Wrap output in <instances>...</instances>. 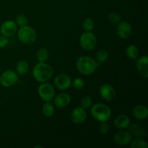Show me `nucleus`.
Wrapping results in <instances>:
<instances>
[{
    "instance_id": "f257e3e1",
    "label": "nucleus",
    "mask_w": 148,
    "mask_h": 148,
    "mask_svg": "<svg viewBox=\"0 0 148 148\" xmlns=\"http://www.w3.org/2000/svg\"><path fill=\"white\" fill-rule=\"evenodd\" d=\"M33 78L38 82H46L52 77L53 69L49 64L45 62H38L34 66L32 72Z\"/></svg>"
},
{
    "instance_id": "f03ea898",
    "label": "nucleus",
    "mask_w": 148,
    "mask_h": 148,
    "mask_svg": "<svg viewBox=\"0 0 148 148\" xmlns=\"http://www.w3.org/2000/svg\"><path fill=\"white\" fill-rule=\"evenodd\" d=\"M76 67L79 73L88 76L94 73L98 67V64L92 58L82 56L77 59Z\"/></svg>"
},
{
    "instance_id": "7ed1b4c3",
    "label": "nucleus",
    "mask_w": 148,
    "mask_h": 148,
    "mask_svg": "<svg viewBox=\"0 0 148 148\" xmlns=\"http://www.w3.org/2000/svg\"><path fill=\"white\" fill-rule=\"evenodd\" d=\"M91 115L100 122L108 121L111 117V110L104 103H96L91 108Z\"/></svg>"
},
{
    "instance_id": "20e7f679",
    "label": "nucleus",
    "mask_w": 148,
    "mask_h": 148,
    "mask_svg": "<svg viewBox=\"0 0 148 148\" xmlns=\"http://www.w3.org/2000/svg\"><path fill=\"white\" fill-rule=\"evenodd\" d=\"M17 36L19 40L25 44H31L37 38V34L34 29L27 25L20 27L17 32Z\"/></svg>"
},
{
    "instance_id": "39448f33",
    "label": "nucleus",
    "mask_w": 148,
    "mask_h": 148,
    "mask_svg": "<svg viewBox=\"0 0 148 148\" xmlns=\"http://www.w3.org/2000/svg\"><path fill=\"white\" fill-rule=\"evenodd\" d=\"M79 43L84 50L88 51L93 50L97 46L96 36L91 31H85L81 35Z\"/></svg>"
},
{
    "instance_id": "423d86ee",
    "label": "nucleus",
    "mask_w": 148,
    "mask_h": 148,
    "mask_svg": "<svg viewBox=\"0 0 148 148\" xmlns=\"http://www.w3.org/2000/svg\"><path fill=\"white\" fill-rule=\"evenodd\" d=\"M38 92L43 101L50 102L55 96V90L53 85L48 82H42L38 88Z\"/></svg>"
},
{
    "instance_id": "0eeeda50",
    "label": "nucleus",
    "mask_w": 148,
    "mask_h": 148,
    "mask_svg": "<svg viewBox=\"0 0 148 148\" xmlns=\"http://www.w3.org/2000/svg\"><path fill=\"white\" fill-rule=\"evenodd\" d=\"M19 77L17 72L12 69H7L0 75V85L4 88H9L15 85Z\"/></svg>"
},
{
    "instance_id": "6e6552de",
    "label": "nucleus",
    "mask_w": 148,
    "mask_h": 148,
    "mask_svg": "<svg viewBox=\"0 0 148 148\" xmlns=\"http://www.w3.org/2000/svg\"><path fill=\"white\" fill-rule=\"evenodd\" d=\"M54 85L59 90H66L72 85V79L70 77L66 74L58 75L54 79Z\"/></svg>"
},
{
    "instance_id": "1a4fd4ad",
    "label": "nucleus",
    "mask_w": 148,
    "mask_h": 148,
    "mask_svg": "<svg viewBox=\"0 0 148 148\" xmlns=\"http://www.w3.org/2000/svg\"><path fill=\"white\" fill-rule=\"evenodd\" d=\"M17 30V25L13 20H7L0 26V32L6 37L14 36Z\"/></svg>"
},
{
    "instance_id": "9d476101",
    "label": "nucleus",
    "mask_w": 148,
    "mask_h": 148,
    "mask_svg": "<svg viewBox=\"0 0 148 148\" xmlns=\"http://www.w3.org/2000/svg\"><path fill=\"white\" fill-rule=\"evenodd\" d=\"M99 92L101 98L106 101H113L116 95L114 88L109 84H103L102 86H101Z\"/></svg>"
},
{
    "instance_id": "9b49d317",
    "label": "nucleus",
    "mask_w": 148,
    "mask_h": 148,
    "mask_svg": "<svg viewBox=\"0 0 148 148\" xmlns=\"http://www.w3.org/2000/svg\"><path fill=\"white\" fill-rule=\"evenodd\" d=\"M114 140L118 145H127L132 141V135L130 134V132L120 131L114 135Z\"/></svg>"
},
{
    "instance_id": "f8f14e48",
    "label": "nucleus",
    "mask_w": 148,
    "mask_h": 148,
    "mask_svg": "<svg viewBox=\"0 0 148 148\" xmlns=\"http://www.w3.org/2000/svg\"><path fill=\"white\" fill-rule=\"evenodd\" d=\"M116 33L121 38L127 39L132 33V27L127 22H120L117 26Z\"/></svg>"
},
{
    "instance_id": "ddd939ff",
    "label": "nucleus",
    "mask_w": 148,
    "mask_h": 148,
    "mask_svg": "<svg viewBox=\"0 0 148 148\" xmlns=\"http://www.w3.org/2000/svg\"><path fill=\"white\" fill-rule=\"evenodd\" d=\"M87 118V113L85 109L82 107H76L74 108L71 114V119L76 124H80L85 122Z\"/></svg>"
},
{
    "instance_id": "4468645a",
    "label": "nucleus",
    "mask_w": 148,
    "mask_h": 148,
    "mask_svg": "<svg viewBox=\"0 0 148 148\" xmlns=\"http://www.w3.org/2000/svg\"><path fill=\"white\" fill-rule=\"evenodd\" d=\"M136 66L139 73L143 77H148V57L147 56H143L137 58L136 62Z\"/></svg>"
},
{
    "instance_id": "2eb2a0df",
    "label": "nucleus",
    "mask_w": 148,
    "mask_h": 148,
    "mask_svg": "<svg viewBox=\"0 0 148 148\" xmlns=\"http://www.w3.org/2000/svg\"><path fill=\"white\" fill-rule=\"evenodd\" d=\"M71 96L66 92H62L58 94L53 98L54 105L59 108H64L67 106L71 102Z\"/></svg>"
},
{
    "instance_id": "dca6fc26",
    "label": "nucleus",
    "mask_w": 148,
    "mask_h": 148,
    "mask_svg": "<svg viewBox=\"0 0 148 148\" xmlns=\"http://www.w3.org/2000/svg\"><path fill=\"white\" fill-rule=\"evenodd\" d=\"M133 116L138 120H145L148 116V108L145 105H137L133 108Z\"/></svg>"
},
{
    "instance_id": "f3484780",
    "label": "nucleus",
    "mask_w": 148,
    "mask_h": 148,
    "mask_svg": "<svg viewBox=\"0 0 148 148\" xmlns=\"http://www.w3.org/2000/svg\"><path fill=\"white\" fill-rule=\"evenodd\" d=\"M131 121L128 116L121 114V115L118 116L116 118L114 119V124L116 128L119 129V130H124V129L128 128L130 126Z\"/></svg>"
},
{
    "instance_id": "a211bd4d",
    "label": "nucleus",
    "mask_w": 148,
    "mask_h": 148,
    "mask_svg": "<svg viewBox=\"0 0 148 148\" xmlns=\"http://www.w3.org/2000/svg\"><path fill=\"white\" fill-rule=\"evenodd\" d=\"M129 132L130 134L136 137H140V138H145L146 136V131L144 128L140 127L137 124H130L128 127Z\"/></svg>"
},
{
    "instance_id": "6ab92c4d",
    "label": "nucleus",
    "mask_w": 148,
    "mask_h": 148,
    "mask_svg": "<svg viewBox=\"0 0 148 148\" xmlns=\"http://www.w3.org/2000/svg\"><path fill=\"white\" fill-rule=\"evenodd\" d=\"M29 70V65L25 60H20L16 65V72L19 75H25Z\"/></svg>"
},
{
    "instance_id": "aec40b11",
    "label": "nucleus",
    "mask_w": 148,
    "mask_h": 148,
    "mask_svg": "<svg viewBox=\"0 0 148 148\" xmlns=\"http://www.w3.org/2000/svg\"><path fill=\"white\" fill-rule=\"evenodd\" d=\"M126 53L130 59L135 60L138 58L140 51H139L138 48L135 45H130L126 49Z\"/></svg>"
},
{
    "instance_id": "412c9836",
    "label": "nucleus",
    "mask_w": 148,
    "mask_h": 148,
    "mask_svg": "<svg viewBox=\"0 0 148 148\" xmlns=\"http://www.w3.org/2000/svg\"><path fill=\"white\" fill-rule=\"evenodd\" d=\"M49 56V52L46 48L42 47L38 50L36 57L39 62H45L48 60Z\"/></svg>"
},
{
    "instance_id": "4be33fe9",
    "label": "nucleus",
    "mask_w": 148,
    "mask_h": 148,
    "mask_svg": "<svg viewBox=\"0 0 148 148\" xmlns=\"http://www.w3.org/2000/svg\"><path fill=\"white\" fill-rule=\"evenodd\" d=\"M42 112L46 117H51L54 114L55 108L53 104L51 103L50 102H46L43 104Z\"/></svg>"
},
{
    "instance_id": "5701e85b",
    "label": "nucleus",
    "mask_w": 148,
    "mask_h": 148,
    "mask_svg": "<svg viewBox=\"0 0 148 148\" xmlns=\"http://www.w3.org/2000/svg\"><path fill=\"white\" fill-rule=\"evenodd\" d=\"M109 57V53L105 49H101L95 54V59L98 63H103L106 62Z\"/></svg>"
},
{
    "instance_id": "b1692460",
    "label": "nucleus",
    "mask_w": 148,
    "mask_h": 148,
    "mask_svg": "<svg viewBox=\"0 0 148 148\" xmlns=\"http://www.w3.org/2000/svg\"><path fill=\"white\" fill-rule=\"evenodd\" d=\"M132 148H147L148 145L144 138L136 137L133 141L131 142Z\"/></svg>"
},
{
    "instance_id": "393cba45",
    "label": "nucleus",
    "mask_w": 148,
    "mask_h": 148,
    "mask_svg": "<svg viewBox=\"0 0 148 148\" xmlns=\"http://www.w3.org/2000/svg\"><path fill=\"white\" fill-rule=\"evenodd\" d=\"M94 25V21L91 18H86L83 20L82 22V28H83L84 30L85 31H91V30L93 29Z\"/></svg>"
},
{
    "instance_id": "a878e982",
    "label": "nucleus",
    "mask_w": 148,
    "mask_h": 148,
    "mask_svg": "<svg viewBox=\"0 0 148 148\" xmlns=\"http://www.w3.org/2000/svg\"><path fill=\"white\" fill-rule=\"evenodd\" d=\"M92 99L90 96H85L82 98L80 101V106L84 109H88L92 106Z\"/></svg>"
},
{
    "instance_id": "bb28decb",
    "label": "nucleus",
    "mask_w": 148,
    "mask_h": 148,
    "mask_svg": "<svg viewBox=\"0 0 148 148\" xmlns=\"http://www.w3.org/2000/svg\"><path fill=\"white\" fill-rule=\"evenodd\" d=\"M72 85L75 90H80L83 89V88L85 87V81L82 78H75L73 82H72Z\"/></svg>"
},
{
    "instance_id": "cd10ccee",
    "label": "nucleus",
    "mask_w": 148,
    "mask_h": 148,
    "mask_svg": "<svg viewBox=\"0 0 148 148\" xmlns=\"http://www.w3.org/2000/svg\"><path fill=\"white\" fill-rule=\"evenodd\" d=\"M98 131H99L100 134H106L109 132L110 126L107 123V121L101 122V124L98 126Z\"/></svg>"
},
{
    "instance_id": "c85d7f7f",
    "label": "nucleus",
    "mask_w": 148,
    "mask_h": 148,
    "mask_svg": "<svg viewBox=\"0 0 148 148\" xmlns=\"http://www.w3.org/2000/svg\"><path fill=\"white\" fill-rule=\"evenodd\" d=\"M15 23L19 27H23L25 25H27V19L24 14H19L16 17Z\"/></svg>"
},
{
    "instance_id": "c756f323",
    "label": "nucleus",
    "mask_w": 148,
    "mask_h": 148,
    "mask_svg": "<svg viewBox=\"0 0 148 148\" xmlns=\"http://www.w3.org/2000/svg\"><path fill=\"white\" fill-rule=\"evenodd\" d=\"M108 20L112 24H117L121 22V17L116 12H111L108 14Z\"/></svg>"
},
{
    "instance_id": "7c9ffc66",
    "label": "nucleus",
    "mask_w": 148,
    "mask_h": 148,
    "mask_svg": "<svg viewBox=\"0 0 148 148\" xmlns=\"http://www.w3.org/2000/svg\"><path fill=\"white\" fill-rule=\"evenodd\" d=\"M9 44V40L7 38V37L4 36H0V48L3 49V48H5L6 46H7V45Z\"/></svg>"
},
{
    "instance_id": "2f4dec72",
    "label": "nucleus",
    "mask_w": 148,
    "mask_h": 148,
    "mask_svg": "<svg viewBox=\"0 0 148 148\" xmlns=\"http://www.w3.org/2000/svg\"><path fill=\"white\" fill-rule=\"evenodd\" d=\"M38 147H40V148H43V146H35L34 147V148H38Z\"/></svg>"
}]
</instances>
